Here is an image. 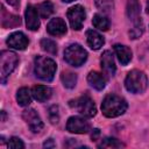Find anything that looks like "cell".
<instances>
[{"mask_svg":"<svg viewBox=\"0 0 149 149\" xmlns=\"http://www.w3.org/2000/svg\"><path fill=\"white\" fill-rule=\"evenodd\" d=\"M127 101L120 95L109 93L107 94L101 102L102 114L107 118H116L122 115L127 111Z\"/></svg>","mask_w":149,"mask_h":149,"instance_id":"6da1fadb","label":"cell"},{"mask_svg":"<svg viewBox=\"0 0 149 149\" xmlns=\"http://www.w3.org/2000/svg\"><path fill=\"white\" fill-rule=\"evenodd\" d=\"M126 13H127V17L133 23V27L129 30V36L133 40L139 38L143 34V30H144L143 22H142V19H141L140 2L137 0H128L127 7H126Z\"/></svg>","mask_w":149,"mask_h":149,"instance_id":"7a4b0ae2","label":"cell"},{"mask_svg":"<svg viewBox=\"0 0 149 149\" xmlns=\"http://www.w3.org/2000/svg\"><path fill=\"white\" fill-rule=\"evenodd\" d=\"M57 64L52 58L45 56H36L34 59V72L37 78L43 81H51L55 77Z\"/></svg>","mask_w":149,"mask_h":149,"instance_id":"3957f363","label":"cell"},{"mask_svg":"<svg viewBox=\"0 0 149 149\" xmlns=\"http://www.w3.org/2000/svg\"><path fill=\"white\" fill-rule=\"evenodd\" d=\"M126 90L134 94L143 93L148 86V78L143 71L140 70H132L128 72L125 79Z\"/></svg>","mask_w":149,"mask_h":149,"instance_id":"277c9868","label":"cell"},{"mask_svg":"<svg viewBox=\"0 0 149 149\" xmlns=\"http://www.w3.org/2000/svg\"><path fill=\"white\" fill-rule=\"evenodd\" d=\"M19 64V57L15 52L9 50H3L0 54V77L1 81L6 83V79L9 74L15 70L16 65Z\"/></svg>","mask_w":149,"mask_h":149,"instance_id":"5b68a950","label":"cell"},{"mask_svg":"<svg viewBox=\"0 0 149 149\" xmlns=\"http://www.w3.org/2000/svg\"><path fill=\"white\" fill-rule=\"evenodd\" d=\"M64 59L68 64L72 66H80L87 59V51L77 43L70 44L64 50Z\"/></svg>","mask_w":149,"mask_h":149,"instance_id":"8992f818","label":"cell"},{"mask_svg":"<svg viewBox=\"0 0 149 149\" xmlns=\"http://www.w3.org/2000/svg\"><path fill=\"white\" fill-rule=\"evenodd\" d=\"M70 107L76 109L79 114L86 116V118H93L97 114V107L93 102V100L88 95H81L74 100H71L69 102Z\"/></svg>","mask_w":149,"mask_h":149,"instance_id":"52a82bcc","label":"cell"},{"mask_svg":"<svg viewBox=\"0 0 149 149\" xmlns=\"http://www.w3.org/2000/svg\"><path fill=\"white\" fill-rule=\"evenodd\" d=\"M68 19L70 22V26L73 30H80L83 28V23L85 21V9L80 5H74L69 8L68 10Z\"/></svg>","mask_w":149,"mask_h":149,"instance_id":"ba28073f","label":"cell"},{"mask_svg":"<svg viewBox=\"0 0 149 149\" xmlns=\"http://www.w3.org/2000/svg\"><path fill=\"white\" fill-rule=\"evenodd\" d=\"M66 130L74 134H86L91 130V125L81 116H71L68 119Z\"/></svg>","mask_w":149,"mask_h":149,"instance_id":"9c48e42d","label":"cell"},{"mask_svg":"<svg viewBox=\"0 0 149 149\" xmlns=\"http://www.w3.org/2000/svg\"><path fill=\"white\" fill-rule=\"evenodd\" d=\"M22 118L33 133H40L43 129V121L35 109L33 108L24 109L22 113Z\"/></svg>","mask_w":149,"mask_h":149,"instance_id":"30bf717a","label":"cell"},{"mask_svg":"<svg viewBox=\"0 0 149 149\" xmlns=\"http://www.w3.org/2000/svg\"><path fill=\"white\" fill-rule=\"evenodd\" d=\"M100 63H101V69L107 77H113L115 74L116 66H115L113 54L109 50H106L102 52L101 58H100Z\"/></svg>","mask_w":149,"mask_h":149,"instance_id":"8fae6325","label":"cell"},{"mask_svg":"<svg viewBox=\"0 0 149 149\" xmlns=\"http://www.w3.org/2000/svg\"><path fill=\"white\" fill-rule=\"evenodd\" d=\"M7 44L16 50H24L28 44H29V40L28 37L21 33V31H15L13 34H10L7 38Z\"/></svg>","mask_w":149,"mask_h":149,"instance_id":"7c38bea8","label":"cell"},{"mask_svg":"<svg viewBox=\"0 0 149 149\" xmlns=\"http://www.w3.org/2000/svg\"><path fill=\"white\" fill-rule=\"evenodd\" d=\"M26 16V24L29 30H38L40 28V19H38V10L33 5H28L24 12Z\"/></svg>","mask_w":149,"mask_h":149,"instance_id":"4fadbf2b","label":"cell"},{"mask_svg":"<svg viewBox=\"0 0 149 149\" xmlns=\"http://www.w3.org/2000/svg\"><path fill=\"white\" fill-rule=\"evenodd\" d=\"M47 31L52 36H62L66 33V23L61 17H54L47 24Z\"/></svg>","mask_w":149,"mask_h":149,"instance_id":"5bb4252c","label":"cell"},{"mask_svg":"<svg viewBox=\"0 0 149 149\" xmlns=\"http://www.w3.org/2000/svg\"><path fill=\"white\" fill-rule=\"evenodd\" d=\"M86 42L92 50H99L105 44V38L97 30L88 29L86 30Z\"/></svg>","mask_w":149,"mask_h":149,"instance_id":"9a60e30c","label":"cell"},{"mask_svg":"<svg viewBox=\"0 0 149 149\" xmlns=\"http://www.w3.org/2000/svg\"><path fill=\"white\" fill-rule=\"evenodd\" d=\"M31 94L33 98L40 102H44L47 100H49L52 95V90L49 86H44V85H36L31 88Z\"/></svg>","mask_w":149,"mask_h":149,"instance_id":"2e32d148","label":"cell"},{"mask_svg":"<svg viewBox=\"0 0 149 149\" xmlns=\"http://www.w3.org/2000/svg\"><path fill=\"white\" fill-rule=\"evenodd\" d=\"M113 49H114V52H115L119 62L122 65H127L130 62L133 54H132V50L127 45H123V44H114Z\"/></svg>","mask_w":149,"mask_h":149,"instance_id":"e0dca14e","label":"cell"},{"mask_svg":"<svg viewBox=\"0 0 149 149\" xmlns=\"http://www.w3.org/2000/svg\"><path fill=\"white\" fill-rule=\"evenodd\" d=\"M87 83L91 87L95 88L97 91H101L106 86V78L97 71H91L87 74Z\"/></svg>","mask_w":149,"mask_h":149,"instance_id":"ac0fdd59","label":"cell"},{"mask_svg":"<svg viewBox=\"0 0 149 149\" xmlns=\"http://www.w3.org/2000/svg\"><path fill=\"white\" fill-rule=\"evenodd\" d=\"M1 24L3 28H14L21 24V19L20 16L9 14L6 12L5 7L2 6V13H1Z\"/></svg>","mask_w":149,"mask_h":149,"instance_id":"d6986e66","label":"cell"},{"mask_svg":"<svg viewBox=\"0 0 149 149\" xmlns=\"http://www.w3.org/2000/svg\"><path fill=\"white\" fill-rule=\"evenodd\" d=\"M31 92L29 91V88L27 87H21L19 88V91L16 92V101L20 106H28L30 102H31Z\"/></svg>","mask_w":149,"mask_h":149,"instance_id":"ffe728a7","label":"cell"},{"mask_svg":"<svg viewBox=\"0 0 149 149\" xmlns=\"http://www.w3.org/2000/svg\"><path fill=\"white\" fill-rule=\"evenodd\" d=\"M92 23L99 30H104L105 31V30H108V28H109V20H108V17L102 15V14H99V13L94 14V16L92 19Z\"/></svg>","mask_w":149,"mask_h":149,"instance_id":"44dd1931","label":"cell"},{"mask_svg":"<svg viewBox=\"0 0 149 149\" xmlns=\"http://www.w3.org/2000/svg\"><path fill=\"white\" fill-rule=\"evenodd\" d=\"M61 80L66 88H73L77 84V74L71 71H63L61 74Z\"/></svg>","mask_w":149,"mask_h":149,"instance_id":"7402d4cb","label":"cell"},{"mask_svg":"<svg viewBox=\"0 0 149 149\" xmlns=\"http://www.w3.org/2000/svg\"><path fill=\"white\" fill-rule=\"evenodd\" d=\"M36 8H37V10H38L41 17H43V19L49 17V16L52 14V12H54V5H52V2L49 1V0L43 1V2L40 3Z\"/></svg>","mask_w":149,"mask_h":149,"instance_id":"603a6c76","label":"cell"},{"mask_svg":"<svg viewBox=\"0 0 149 149\" xmlns=\"http://www.w3.org/2000/svg\"><path fill=\"white\" fill-rule=\"evenodd\" d=\"M121 147H123V143H121L118 139L114 137H105L98 144V148H121Z\"/></svg>","mask_w":149,"mask_h":149,"instance_id":"cb8c5ba5","label":"cell"},{"mask_svg":"<svg viewBox=\"0 0 149 149\" xmlns=\"http://www.w3.org/2000/svg\"><path fill=\"white\" fill-rule=\"evenodd\" d=\"M40 44H41V48L44 51L49 52V54L55 55L57 52V44H56V42H54L50 38H42L41 42H40Z\"/></svg>","mask_w":149,"mask_h":149,"instance_id":"d4e9b609","label":"cell"},{"mask_svg":"<svg viewBox=\"0 0 149 149\" xmlns=\"http://www.w3.org/2000/svg\"><path fill=\"white\" fill-rule=\"evenodd\" d=\"M95 6L104 13H111L114 8L113 0H94Z\"/></svg>","mask_w":149,"mask_h":149,"instance_id":"484cf974","label":"cell"},{"mask_svg":"<svg viewBox=\"0 0 149 149\" xmlns=\"http://www.w3.org/2000/svg\"><path fill=\"white\" fill-rule=\"evenodd\" d=\"M7 146H8V148H12V149H23L24 148V143L22 142V140L19 137H15V136L9 139Z\"/></svg>","mask_w":149,"mask_h":149,"instance_id":"4316f807","label":"cell"},{"mask_svg":"<svg viewBox=\"0 0 149 149\" xmlns=\"http://www.w3.org/2000/svg\"><path fill=\"white\" fill-rule=\"evenodd\" d=\"M49 119L51 123H57L59 121V113H58V106L54 105L49 108Z\"/></svg>","mask_w":149,"mask_h":149,"instance_id":"83f0119b","label":"cell"},{"mask_svg":"<svg viewBox=\"0 0 149 149\" xmlns=\"http://www.w3.org/2000/svg\"><path fill=\"white\" fill-rule=\"evenodd\" d=\"M99 135H100V130H99L98 128L92 129V133H91V139H92V141H95Z\"/></svg>","mask_w":149,"mask_h":149,"instance_id":"f1b7e54d","label":"cell"},{"mask_svg":"<svg viewBox=\"0 0 149 149\" xmlns=\"http://www.w3.org/2000/svg\"><path fill=\"white\" fill-rule=\"evenodd\" d=\"M56 144H55V142H54V140L52 139H48L44 143H43V147L44 148H54Z\"/></svg>","mask_w":149,"mask_h":149,"instance_id":"f546056e","label":"cell"},{"mask_svg":"<svg viewBox=\"0 0 149 149\" xmlns=\"http://www.w3.org/2000/svg\"><path fill=\"white\" fill-rule=\"evenodd\" d=\"M10 6H13V7H17L19 6V3H20V0H6Z\"/></svg>","mask_w":149,"mask_h":149,"instance_id":"4dcf8cb0","label":"cell"},{"mask_svg":"<svg viewBox=\"0 0 149 149\" xmlns=\"http://www.w3.org/2000/svg\"><path fill=\"white\" fill-rule=\"evenodd\" d=\"M146 10H147V13L149 14V1L147 2V6H146Z\"/></svg>","mask_w":149,"mask_h":149,"instance_id":"1f68e13d","label":"cell"},{"mask_svg":"<svg viewBox=\"0 0 149 149\" xmlns=\"http://www.w3.org/2000/svg\"><path fill=\"white\" fill-rule=\"evenodd\" d=\"M63 2H66V3H69V2H72V1H74V0H62Z\"/></svg>","mask_w":149,"mask_h":149,"instance_id":"d6a6232c","label":"cell"},{"mask_svg":"<svg viewBox=\"0 0 149 149\" xmlns=\"http://www.w3.org/2000/svg\"><path fill=\"white\" fill-rule=\"evenodd\" d=\"M5 116H6V115H5V111H2V121L5 120Z\"/></svg>","mask_w":149,"mask_h":149,"instance_id":"836d02e7","label":"cell"}]
</instances>
